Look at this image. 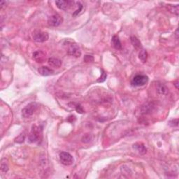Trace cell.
<instances>
[{
  "label": "cell",
  "mask_w": 179,
  "mask_h": 179,
  "mask_svg": "<svg viewBox=\"0 0 179 179\" xmlns=\"http://www.w3.org/2000/svg\"><path fill=\"white\" fill-rule=\"evenodd\" d=\"M133 148L134 149H135L136 151H138V153H139L141 155L146 154L147 152L146 148L145 147L144 144L141 143V142H138V143H134L133 145Z\"/></svg>",
  "instance_id": "cell-10"
},
{
  "label": "cell",
  "mask_w": 179,
  "mask_h": 179,
  "mask_svg": "<svg viewBox=\"0 0 179 179\" xmlns=\"http://www.w3.org/2000/svg\"><path fill=\"white\" fill-rule=\"evenodd\" d=\"M33 58L38 63H42L46 60V55L41 50H37L33 53Z\"/></svg>",
  "instance_id": "cell-9"
},
{
  "label": "cell",
  "mask_w": 179,
  "mask_h": 179,
  "mask_svg": "<svg viewBox=\"0 0 179 179\" xmlns=\"http://www.w3.org/2000/svg\"><path fill=\"white\" fill-rule=\"evenodd\" d=\"M60 159L64 165L69 166L73 163V157L67 152H62L60 153Z\"/></svg>",
  "instance_id": "cell-7"
},
{
  "label": "cell",
  "mask_w": 179,
  "mask_h": 179,
  "mask_svg": "<svg viewBox=\"0 0 179 179\" xmlns=\"http://www.w3.org/2000/svg\"><path fill=\"white\" fill-rule=\"evenodd\" d=\"M82 9H83V5L81 4L80 2H79V4H78L77 9L74 11V13H73V16H76V15H77L80 12H81V11H82Z\"/></svg>",
  "instance_id": "cell-21"
},
{
  "label": "cell",
  "mask_w": 179,
  "mask_h": 179,
  "mask_svg": "<svg viewBox=\"0 0 179 179\" xmlns=\"http://www.w3.org/2000/svg\"><path fill=\"white\" fill-rule=\"evenodd\" d=\"M38 72L39 73V74L44 76H48L53 74L54 71L48 67H43L38 69Z\"/></svg>",
  "instance_id": "cell-11"
},
{
  "label": "cell",
  "mask_w": 179,
  "mask_h": 179,
  "mask_svg": "<svg viewBox=\"0 0 179 179\" xmlns=\"http://www.w3.org/2000/svg\"><path fill=\"white\" fill-rule=\"evenodd\" d=\"M167 9L168 10L170 11L171 13H174L178 15V11H179V9H178V5H171V4H168L167 5Z\"/></svg>",
  "instance_id": "cell-17"
},
{
  "label": "cell",
  "mask_w": 179,
  "mask_h": 179,
  "mask_svg": "<svg viewBox=\"0 0 179 179\" xmlns=\"http://www.w3.org/2000/svg\"><path fill=\"white\" fill-rule=\"evenodd\" d=\"M1 171L4 173H7L9 171V165L6 162V159H2L1 162Z\"/></svg>",
  "instance_id": "cell-18"
},
{
  "label": "cell",
  "mask_w": 179,
  "mask_h": 179,
  "mask_svg": "<svg viewBox=\"0 0 179 179\" xmlns=\"http://www.w3.org/2000/svg\"><path fill=\"white\" fill-rule=\"evenodd\" d=\"M75 1H69V0H58L55 1V4L58 9L63 11L69 10L73 7V6L75 5Z\"/></svg>",
  "instance_id": "cell-6"
},
{
  "label": "cell",
  "mask_w": 179,
  "mask_h": 179,
  "mask_svg": "<svg viewBox=\"0 0 179 179\" xmlns=\"http://www.w3.org/2000/svg\"><path fill=\"white\" fill-rule=\"evenodd\" d=\"M83 60L85 62H92L94 61V57H92V55H85L84 58H83Z\"/></svg>",
  "instance_id": "cell-22"
},
{
  "label": "cell",
  "mask_w": 179,
  "mask_h": 179,
  "mask_svg": "<svg viewBox=\"0 0 179 179\" xmlns=\"http://www.w3.org/2000/svg\"><path fill=\"white\" fill-rule=\"evenodd\" d=\"M42 139V129L40 127L34 125L28 135V140L30 143H39Z\"/></svg>",
  "instance_id": "cell-1"
},
{
  "label": "cell",
  "mask_w": 179,
  "mask_h": 179,
  "mask_svg": "<svg viewBox=\"0 0 179 179\" xmlns=\"http://www.w3.org/2000/svg\"><path fill=\"white\" fill-rule=\"evenodd\" d=\"M139 58L143 63H145V62L147 61L148 58V53L146 50L143 49H141L140 50V52L139 54Z\"/></svg>",
  "instance_id": "cell-16"
},
{
  "label": "cell",
  "mask_w": 179,
  "mask_h": 179,
  "mask_svg": "<svg viewBox=\"0 0 179 179\" xmlns=\"http://www.w3.org/2000/svg\"><path fill=\"white\" fill-rule=\"evenodd\" d=\"M67 53L68 55L73 56L75 57H80L81 55V51L79 46L74 42L67 43Z\"/></svg>",
  "instance_id": "cell-3"
},
{
  "label": "cell",
  "mask_w": 179,
  "mask_h": 179,
  "mask_svg": "<svg viewBox=\"0 0 179 179\" xmlns=\"http://www.w3.org/2000/svg\"><path fill=\"white\" fill-rule=\"evenodd\" d=\"M148 82V77L146 75H137L132 80V85L133 86H143Z\"/></svg>",
  "instance_id": "cell-5"
},
{
  "label": "cell",
  "mask_w": 179,
  "mask_h": 179,
  "mask_svg": "<svg viewBox=\"0 0 179 179\" xmlns=\"http://www.w3.org/2000/svg\"><path fill=\"white\" fill-rule=\"evenodd\" d=\"M156 89L157 93L159 95H166L168 92V88L163 83H157Z\"/></svg>",
  "instance_id": "cell-15"
},
{
  "label": "cell",
  "mask_w": 179,
  "mask_h": 179,
  "mask_svg": "<svg viewBox=\"0 0 179 179\" xmlns=\"http://www.w3.org/2000/svg\"><path fill=\"white\" fill-rule=\"evenodd\" d=\"M62 21H63V18L61 15L54 14L48 17V24L51 27H57L61 24Z\"/></svg>",
  "instance_id": "cell-8"
},
{
  "label": "cell",
  "mask_w": 179,
  "mask_h": 179,
  "mask_svg": "<svg viewBox=\"0 0 179 179\" xmlns=\"http://www.w3.org/2000/svg\"><path fill=\"white\" fill-rule=\"evenodd\" d=\"M76 110V111L78 113H79V114H83V112H84V111H83L82 106H81V105L79 104H76V106H75Z\"/></svg>",
  "instance_id": "cell-24"
},
{
  "label": "cell",
  "mask_w": 179,
  "mask_h": 179,
  "mask_svg": "<svg viewBox=\"0 0 179 179\" xmlns=\"http://www.w3.org/2000/svg\"><path fill=\"white\" fill-rule=\"evenodd\" d=\"M48 63L50 67L54 68H60L62 65V61L57 58H49L48 60Z\"/></svg>",
  "instance_id": "cell-12"
},
{
  "label": "cell",
  "mask_w": 179,
  "mask_h": 179,
  "mask_svg": "<svg viewBox=\"0 0 179 179\" xmlns=\"http://www.w3.org/2000/svg\"><path fill=\"white\" fill-rule=\"evenodd\" d=\"M130 39H131V43H132V46H134V48H135L136 50H140L142 49L141 43L139 39H138L137 37H136V36H131Z\"/></svg>",
  "instance_id": "cell-14"
},
{
  "label": "cell",
  "mask_w": 179,
  "mask_h": 179,
  "mask_svg": "<svg viewBox=\"0 0 179 179\" xmlns=\"http://www.w3.org/2000/svg\"><path fill=\"white\" fill-rule=\"evenodd\" d=\"M32 38L34 41L43 43L48 40L49 35L47 32H43L41 30H35L32 34Z\"/></svg>",
  "instance_id": "cell-4"
},
{
  "label": "cell",
  "mask_w": 179,
  "mask_h": 179,
  "mask_svg": "<svg viewBox=\"0 0 179 179\" xmlns=\"http://www.w3.org/2000/svg\"><path fill=\"white\" fill-rule=\"evenodd\" d=\"M25 140V133H21L19 134L17 137L15 139V142L17 143H22Z\"/></svg>",
  "instance_id": "cell-19"
},
{
  "label": "cell",
  "mask_w": 179,
  "mask_h": 179,
  "mask_svg": "<svg viewBox=\"0 0 179 179\" xmlns=\"http://www.w3.org/2000/svg\"><path fill=\"white\" fill-rule=\"evenodd\" d=\"M39 105L35 102L30 103L22 110V116L25 118H28L33 116L37 110Z\"/></svg>",
  "instance_id": "cell-2"
},
{
  "label": "cell",
  "mask_w": 179,
  "mask_h": 179,
  "mask_svg": "<svg viewBox=\"0 0 179 179\" xmlns=\"http://www.w3.org/2000/svg\"><path fill=\"white\" fill-rule=\"evenodd\" d=\"M178 81H176V82L174 83V85H175V86H176V87L177 89H178Z\"/></svg>",
  "instance_id": "cell-26"
},
{
  "label": "cell",
  "mask_w": 179,
  "mask_h": 179,
  "mask_svg": "<svg viewBox=\"0 0 179 179\" xmlns=\"http://www.w3.org/2000/svg\"><path fill=\"white\" fill-rule=\"evenodd\" d=\"M106 79V73H105V71L104 70H102V74H101V76L100 77V79L97 80V82L98 83H103L104 81H105V80Z\"/></svg>",
  "instance_id": "cell-20"
},
{
  "label": "cell",
  "mask_w": 179,
  "mask_h": 179,
  "mask_svg": "<svg viewBox=\"0 0 179 179\" xmlns=\"http://www.w3.org/2000/svg\"><path fill=\"white\" fill-rule=\"evenodd\" d=\"M169 124L172 127H175V126H178V119H174L172 120H170L169 122Z\"/></svg>",
  "instance_id": "cell-23"
},
{
  "label": "cell",
  "mask_w": 179,
  "mask_h": 179,
  "mask_svg": "<svg viewBox=\"0 0 179 179\" xmlns=\"http://www.w3.org/2000/svg\"><path fill=\"white\" fill-rule=\"evenodd\" d=\"M8 3H9V1H0V7H1V9H2L3 8L7 7Z\"/></svg>",
  "instance_id": "cell-25"
},
{
  "label": "cell",
  "mask_w": 179,
  "mask_h": 179,
  "mask_svg": "<svg viewBox=\"0 0 179 179\" xmlns=\"http://www.w3.org/2000/svg\"><path fill=\"white\" fill-rule=\"evenodd\" d=\"M111 43L113 46L116 48V50H121L122 48V45H121V42H120V40L117 35H114V36L112 37L111 39Z\"/></svg>",
  "instance_id": "cell-13"
}]
</instances>
